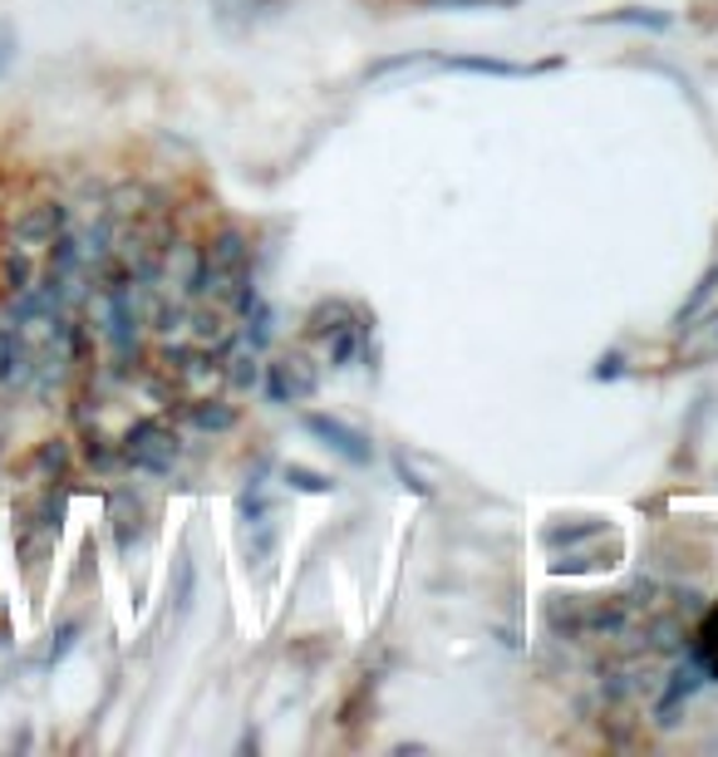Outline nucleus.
I'll list each match as a JSON object with an SVG mask.
<instances>
[{
	"instance_id": "obj_1",
	"label": "nucleus",
	"mask_w": 718,
	"mask_h": 757,
	"mask_svg": "<svg viewBox=\"0 0 718 757\" xmlns=\"http://www.w3.org/2000/svg\"><path fill=\"white\" fill-rule=\"evenodd\" d=\"M305 330H310L315 340L330 344V359L340 364V369L354 359V354H360V344H364V320L354 315V305H344V300L315 305L310 320H305Z\"/></svg>"
},
{
	"instance_id": "obj_2",
	"label": "nucleus",
	"mask_w": 718,
	"mask_h": 757,
	"mask_svg": "<svg viewBox=\"0 0 718 757\" xmlns=\"http://www.w3.org/2000/svg\"><path fill=\"white\" fill-rule=\"evenodd\" d=\"M123 462H133L138 472H167L177 462V433L163 418H143L123 433Z\"/></svg>"
},
{
	"instance_id": "obj_3",
	"label": "nucleus",
	"mask_w": 718,
	"mask_h": 757,
	"mask_svg": "<svg viewBox=\"0 0 718 757\" xmlns=\"http://www.w3.org/2000/svg\"><path fill=\"white\" fill-rule=\"evenodd\" d=\"M64 226H69V206H64V202L20 206V216L10 222V246H15V251H35V246H49V241H55Z\"/></svg>"
},
{
	"instance_id": "obj_4",
	"label": "nucleus",
	"mask_w": 718,
	"mask_h": 757,
	"mask_svg": "<svg viewBox=\"0 0 718 757\" xmlns=\"http://www.w3.org/2000/svg\"><path fill=\"white\" fill-rule=\"evenodd\" d=\"M315 389H320V369L305 354H285V359H275L266 369V393L275 403H305Z\"/></svg>"
},
{
	"instance_id": "obj_5",
	"label": "nucleus",
	"mask_w": 718,
	"mask_h": 757,
	"mask_svg": "<svg viewBox=\"0 0 718 757\" xmlns=\"http://www.w3.org/2000/svg\"><path fill=\"white\" fill-rule=\"evenodd\" d=\"M30 374H35V344L20 334V324H0V389L15 393L30 383Z\"/></svg>"
},
{
	"instance_id": "obj_6",
	"label": "nucleus",
	"mask_w": 718,
	"mask_h": 757,
	"mask_svg": "<svg viewBox=\"0 0 718 757\" xmlns=\"http://www.w3.org/2000/svg\"><path fill=\"white\" fill-rule=\"evenodd\" d=\"M305 428L315 433V438L325 442V448H334L344 462H354V468H364V462L374 458V442L364 438V433H354L350 423L340 418H325V413H305Z\"/></svg>"
},
{
	"instance_id": "obj_7",
	"label": "nucleus",
	"mask_w": 718,
	"mask_h": 757,
	"mask_svg": "<svg viewBox=\"0 0 718 757\" xmlns=\"http://www.w3.org/2000/svg\"><path fill=\"white\" fill-rule=\"evenodd\" d=\"M207 251V271H216V275H232V271H246V261H251V246H246V236L242 232H216L212 236V246H202Z\"/></svg>"
},
{
	"instance_id": "obj_8",
	"label": "nucleus",
	"mask_w": 718,
	"mask_h": 757,
	"mask_svg": "<svg viewBox=\"0 0 718 757\" xmlns=\"http://www.w3.org/2000/svg\"><path fill=\"white\" fill-rule=\"evenodd\" d=\"M679 359H684V364L718 359V310H708L704 324H688V334L679 340Z\"/></svg>"
},
{
	"instance_id": "obj_9",
	"label": "nucleus",
	"mask_w": 718,
	"mask_h": 757,
	"mask_svg": "<svg viewBox=\"0 0 718 757\" xmlns=\"http://www.w3.org/2000/svg\"><path fill=\"white\" fill-rule=\"evenodd\" d=\"M448 69H462V74H492V79H527L537 69H551V64H507V59H492V55H458V59H443Z\"/></svg>"
},
{
	"instance_id": "obj_10",
	"label": "nucleus",
	"mask_w": 718,
	"mask_h": 757,
	"mask_svg": "<svg viewBox=\"0 0 718 757\" xmlns=\"http://www.w3.org/2000/svg\"><path fill=\"white\" fill-rule=\"evenodd\" d=\"M187 423H192L197 433H226L236 423V409L222 399H197L192 409H187Z\"/></svg>"
},
{
	"instance_id": "obj_11",
	"label": "nucleus",
	"mask_w": 718,
	"mask_h": 757,
	"mask_svg": "<svg viewBox=\"0 0 718 757\" xmlns=\"http://www.w3.org/2000/svg\"><path fill=\"white\" fill-rule=\"evenodd\" d=\"M30 468L39 472V477H64L69 468V442L64 438H45L35 448V458H30Z\"/></svg>"
},
{
	"instance_id": "obj_12",
	"label": "nucleus",
	"mask_w": 718,
	"mask_h": 757,
	"mask_svg": "<svg viewBox=\"0 0 718 757\" xmlns=\"http://www.w3.org/2000/svg\"><path fill=\"white\" fill-rule=\"evenodd\" d=\"M0 265H5V291H10V295H20V291H30V285H35V265H30V251H15V246H10Z\"/></svg>"
},
{
	"instance_id": "obj_13",
	"label": "nucleus",
	"mask_w": 718,
	"mask_h": 757,
	"mask_svg": "<svg viewBox=\"0 0 718 757\" xmlns=\"http://www.w3.org/2000/svg\"><path fill=\"white\" fill-rule=\"evenodd\" d=\"M226 379H232L236 389L256 383V350H246V344H242V354H232V364H226Z\"/></svg>"
},
{
	"instance_id": "obj_14",
	"label": "nucleus",
	"mask_w": 718,
	"mask_h": 757,
	"mask_svg": "<svg viewBox=\"0 0 718 757\" xmlns=\"http://www.w3.org/2000/svg\"><path fill=\"white\" fill-rule=\"evenodd\" d=\"M285 482L301 487V492H330L334 487L330 477H320V472H310V468H285Z\"/></svg>"
},
{
	"instance_id": "obj_15",
	"label": "nucleus",
	"mask_w": 718,
	"mask_h": 757,
	"mask_svg": "<svg viewBox=\"0 0 718 757\" xmlns=\"http://www.w3.org/2000/svg\"><path fill=\"white\" fill-rule=\"evenodd\" d=\"M428 10H482V5H511V0H419Z\"/></svg>"
},
{
	"instance_id": "obj_16",
	"label": "nucleus",
	"mask_w": 718,
	"mask_h": 757,
	"mask_svg": "<svg viewBox=\"0 0 718 757\" xmlns=\"http://www.w3.org/2000/svg\"><path fill=\"white\" fill-rule=\"evenodd\" d=\"M74 639H79V625H59V635H55V649H49V659H59L69 644H74Z\"/></svg>"
},
{
	"instance_id": "obj_17",
	"label": "nucleus",
	"mask_w": 718,
	"mask_h": 757,
	"mask_svg": "<svg viewBox=\"0 0 718 757\" xmlns=\"http://www.w3.org/2000/svg\"><path fill=\"white\" fill-rule=\"evenodd\" d=\"M10 59H15V29L0 25V69H5Z\"/></svg>"
}]
</instances>
